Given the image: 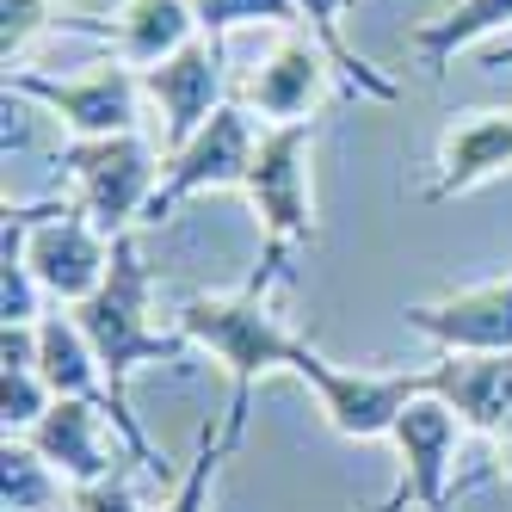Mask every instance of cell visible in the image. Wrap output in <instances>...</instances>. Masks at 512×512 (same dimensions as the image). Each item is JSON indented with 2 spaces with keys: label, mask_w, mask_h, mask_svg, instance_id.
I'll list each match as a JSON object with an SVG mask.
<instances>
[{
  "label": "cell",
  "mask_w": 512,
  "mask_h": 512,
  "mask_svg": "<svg viewBox=\"0 0 512 512\" xmlns=\"http://www.w3.org/2000/svg\"><path fill=\"white\" fill-rule=\"evenodd\" d=\"M309 167H315V118L260 130V149H253L247 186H241L253 216H260V266H253L247 284H241V290H253V297L290 290L297 284V260L321 241Z\"/></svg>",
  "instance_id": "6da1fadb"
},
{
  "label": "cell",
  "mask_w": 512,
  "mask_h": 512,
  "mask_svg": "<svg viewBox=\"0 0 512 512\" xmlns=\"http://www.w3.org/2000/svg\"><path fill=\"white\" fill-rule=\"evenodd\" d=\"M149 297H155V272L149 260H142V241L136 229L112 241V272H105V284L93 290V297L75 309V321L87 327V340L105 364V383H112V395L130 408V377L142 371V364H186L198 346L179 334H167V327H155L149 315Z\"/></svg>",
  "instance_id": "7a4b0ae2"
},
{
  "label": "cell",
  "mask_w": 512,
  "mask_h": 512,
  "mask_svg": "<svg viewBox=\"0 0 512 512\" xmlns=\"http://www.w3.org/2000/svg\"><path fill=\"white\" fill-rule=\"evenodd\" d=\"M56 167L68 179V204H75L99 235L118 241V235L142 229L167 155H161V142L142 136V130L136 136H99V142H75V136H68Z\"/></svg>",
  "instance_id": "3957f363"
},
{
  "label": "cell",
  "mask_w": 512,
  "mask_h": 512,
  "mask_svg": "<svg viewBox=\"0 0 512 512\" xmlns=\"http://www.w3.org/2000/svg\"><path fill=\"white\" fill-rule=\"evenodd\" d=\"M179 334H186L198 352H210L216 364H229L235 383H260L266 371H290V377H297V364L309 352V340L284 327L272 297H253V290L186 297V309H179Z\"/></svg>",
  "instance_id": "277c9868"
},
{
  "label": "cell",
  "mask_w": 512,
  "mask_h": 512,
  "mask_svg": "<svg viewBox=\"0 0 512 512\" xmlns=\"http://www.w3.org/2000/svg\"><path fill=\"white\" fill-rule=\"evenodd\" d=\"M7 99H31L75 136V142H99V136H136L142 130V75L130 62H99L75 81H56V75H38V68H7Z\"/></svg>",
  "instance_id": "5b68a950"
},
{
  "label": "cell",
  "mask_w": 512,
  "mask_h": 512,
  "mask_svg": "<svg viewBox=\"0 0 512 512\" xmlns=\"http://www.w3.org/2000/svg\"><path fill=\"white\" fill-rule=\"evenodd\" d=\"M7 210L19 216V229H25L19 253H25V266L38 272V284L50 290V303L56 309H81L105 284V272H112V235H99L68 198L62 204L56 198L7 204Z\"/></svg>",
  "instance_id": "8992f818"
},
{
  "label": "cell",
  "mask_w": 512,
  "mask_h": 512,
  "mask_svg": "<svg viewBox=\"0 0 512 512\" xmlns=\"http://www.w3.org/2000/svg\"><path fill=\"white\" fill-rule=\"evenodd\" d=\"M297 383H309V395L321 401L327 426L340 438H389L395 420L408 414V401L432 395L426 371H340V364L321 358L315 346L297 364Z\"/></svg>",
  "instance_id": "52a82bcc"
},
{
  "label": "cell",
  "mask_w": 512,
  "mask_h": 512,
  "mask_svg": "<svg viewBox=\"0 0 512 512\" xmlns=\"http://www.w3.org/2000/svg\"><path fill=\"white\" fill-rule=\"evenodd\" d=\"M253 149H260V130H253L247 105H223L186 149H173L167 167H161V186L149 198V216L142 229L155 223H173L179 204H192L198 192H223V186H247V167H253Z\"/></svg>",
  "instance_id": "ba28073f"
},
{
  "label": "cell",
  "mask_w": 512,
  "mask_h": 512,
  "mask_svg": "<svg viewBox=\"0 0 512 512\" xmlns=\"http://www.w3.org/2000/svg\"><path fill=\"white\" fill-rule=\"evenodd\" d=\"M223 87H229V44L216 38H192L179 56H167L161 68L142 75V93H149V112H155V142L161 155L186 149V142L223 112Z\"/></svg>",
  "instance_id": "9c48e42d"
},
{
  "label": "cell",
  "mask_w": 512,
  "mask_h": 512,
  "mask_svg": "<svg viewBox=\"0 0 512 512\" xmlns=\"http://www.w3.org/2000/svg\"><path fill=\"white\" fill-rule=\"evenodd\" d=\"M463 420L445 408L438 395L408 401V414L395 420L389 445L401 457V488H408L414 512H451V488H457V445H463Z\"/></svg>",
  "instance_id": "30bf717a"
},
{
  "label": "cell",
  "mask_w": 512,
  "mask_h": 512,
  "mask_svg": "<svg viewBox=\"0 0 512 512\" xmlns=\"http://www.w3.org/2000/svg\"><path fill=\"white\" fill-rule=\"evenodd\" d=\"M327 75H340L327 50L309 31H278V44L266 50V62L241 81L247 112H260V130L272 124H309L315 105L327 99Z\"/></svg>",
  "instance_id": "8fae6325"
},
{
  "label": "cell",
  "mask_w": 512,
  "mask_h": 512,
  "mask_svg": "<svg viewBox=\"0 0 512 512\" xmlns=\"http://www.w3.org/2000/svg\"><path fill=\"white\" fill-rule=\"evenodd\" d=\"M401 321L426 334L438 352H512V278H488L438 303H414Z\"/></svg>",
  "instance_id": "7c38bea8"
},
{
  "label": "cell",
  "mask_w": 512,
  "mask_h": 512,
  "mask_svg": "<svg viewBox=\"0 0 512 512\" xmlns=\"http://www.w3.org/2000/svg\"><path fill=\"white\" fill-rule=\"evenodd\" d=\"M105 408L93 401H56V408L25 432V445L38 451L68 488H87V482H105L112 469H124V438H105Z\"/></svg>",
  "instance_id": "4fadbf2b"
},
{
  "label": "cell",
  "mask_w": 512,
  "mask_h": 512,
  "mask_svg": "<svg viewBox=\"0 0 512 512\" xmlns=\"http://www.w3.org/2000/svg\"><path fill=\"white\" fill-rule=\"evenodd\" d=\"M432 186H426V204H451L488 179L512 173V105L500 112H463L445 136H438V161H432Z\"/></svg>",
  "instance_id": "5bb4252c"
},
{
  "label": "cell",
  "mask_w": 512,
  "mask_h": 512,
  "mask_svg": "<svg viewBox=\"0 0 512 512\" xmlns=\"http://www.w3.org/2000/svg\"><path fill=\"white\" fill-rule=\"evenodd\" d=\"M426 377L469 432H500L512 420V352H438Z\"/></svg>",
  "instance_id": "9a60e30c"
},
{
  "label": "cell",
  "mask_w": 512,
  "mask_h": 512,
  "mask_svg": "<svg viewBox=\"0 0 512 512\" xmlns=\"http://www.w3.org/2000/svg\"><path fill=\"white\" fill-rule=\"evenodd\" d=\"M68 25L75 31H105V38L118 44V62H130L136 75H149V68L179 56L192 38H204L192 0H124L112 25H87V19H68Z\"/></svg>",
  "instance_id": "2e32d148"
},
{
  "label": "cell",
  "mask_w": 512,
  "mask_h": 512,
  "mask_svg": "<svg viewBox=\"0 0 512 512\" xmlns=\"http://www.w3.org/2000/svg\"><path fill=\"white\" fill-rule=\"evenodd\" d=\"M247 420H253V383H235L223 420H204L198 426V451H192L186 475L173 482V494L161 500V512H210V488H216V475H223V463L241 451Z\"/></svg>",
  "instance_id": "e0dca14e"
},
{
  "label": "cell",
  "mask_w": 512,
  "mask_h": 512,
  "mask_svg": "<svg viewBox=\"0 0 512 512\" xmlns=\"http://www.w3.org/2000/svg\"><path fill=\"white\" fill-rule=\"evenodd\" d=\"M512 25V0H451L438 19H426L414 38H408V50L432 68H445L457 50H475V44H488V38H500V31Z\"/></svg>",
  "instance_id": "ac0fdd59"
},
{
  "label": "cell",
  "mask_w": 512,
  "mask_h": 512,
  "mask_svg": "<svg viewBox=\"0 0 512 512\" xmlns=\"http://www.w3.org/2000/svg\"><path fill=\"white\" fill-rule=\"evenodd\" d=\"M346 7L352 0H297V13H303V31L327 50V62L340 68V81L352 87V93H364V99H401V87H395V75H383L377 62H364L352 44H346Z\"/></svg>",
  "instance_id": "d6986e66"
},
{
  "label": "cell",
  "mask_w": 512,
  "mask_h": 512,
  "mask_svg": "<svg viewBox=\"0 0 512 512\" xmlns=\"http://www.w3.org/2000/svg\"><path fill=\"white\" fill-rule=\"evenodd\" d=\"M68 494L75 488H68L25 438H7V445H0V500H7V512H50Z\"/></svg>",
  "instance_id": "ffe728a7"
},
{
  "label": "cell",
  "mask_w": 512,
  "mask_h": 512,
  "mask_svg": "<svg viewBox=\"0 0 512 512\" xmlns=\"http://www.w3.org/2000/svg\"><path fill=\"white\" fill-rule=\"evenodd\" d=\"M198 13V31L216 44H229V31L241 25H278V31H303V13L297 0H192Z\"/></svg>",
  "instance_id": "44dd1931"
},
{
  "label": "cell",
  "mask_w": 512,
  "mask_h": 512,
  "mask_svg": "<svg viewBox=\"0 0 512 512\" xmlns=\"http://www.w3.org/2000/svg\"><path fill=\"white\" fill-rule=\"evenodd\" d=\"M50 408H56V389L44 383V371H0V426H7V438H25Z\"/></svg>",
  "instance_id": "7402d4cb"
},
{
  "label": "cell",
  "mask_w": 512,
  "mask_h": 512,
  "mask_svg": "<svg viewBox=\"0 0 512 512\" xmlns=\"http://www.w3.org/2000/svg\"><path fill=\"white\" fill-rule=\"evenodd\" d=\"M44 303H50V290L25 266V253H0V315H7V327H38L50 315Z\"/></svg>",
  "instance_id": "603a6c76"
},
{
  "label": "cell",
  "mask_w": 512,
  "mask_h": 512,
  "mask_svg": "<svg viewBox=\"0 0 512 512\" xmlns=\"http://www.w3.org/2000/svg\"><path fill=\"white\" fill-rule=\"evenodd\" d=\"M56 25V0H0V62L19 68V56Z\"/></svg>",
  "instance_id": "cb8c5ba5"
},
{
  "label": "cell",
  "mask_w": 512,
  "mask_h": 512,
  "mask_svg": "<svg viewBox=\"0 0 512 512\" xmlns=\"http://www.w3.org/2000/svg\"><path fill=\"white\" fill-rule=\"evenodd\" d=\"M68 500H75V512H142V494H136V482H130L124 469H112L105 482L75 488Z\"/></svg>",
  "instance_id": "d4e9b609"
},
{
  "label": "cell",
  "mask_w": 512,
  "mask_h": 512,
  "mask_svg": "<svg viewBox=\"0 0 512 512\" xmlns=\"http://www.w3.org/2000/svg\"><path fill=\"white\" fill-rule=\"evenodd\" d=\"M494 445H500V475H506V482H512V420L494 432Z\"/></svg>",
  "instance_id": "484cf974"
},
{
  "label": "cell",
  "mask_w": 512,
  "mask_h": 512,
  "mask_svg": "<svg viewBox=\"0 0 512 512\" xmlns=\"http://www.w3.org/2000/svg\"><path fill=\"white\" fill-rule=\"evenodd\" d=\"M408 506H414V500H408V488H401V482H395V494H389V500H383L377 512H408Z\"/></svg>",
  "instance_id": "4316f807"
},
{
  "label": "cell",
  "mask_w": 512,
  "mask_h": 512,
  "mask_svg": "<svg viewBox=\"0 0 512 512\" xmlns=\"http://www.w3.org/2000/svg\"><path fill=\"white\" fill-rule=\"evenodd\" d=\"M50 512H75V500H62V506H50Z\"/></svg>",
  "instance_id": "83f0119b"
},
{
  "label": "cell",
  "mask_w": 512,
  "mask_h": 512,
  "mask_svg": "<svg viewBox=\"0 0 512 512\" xmlns=\"http://www.w3.org/2000/svg\"><path fill=\"white\" fill-rule=\"evenodd\" d=\"M506 62H512V50H506Z\"/></svg>",
  "instance_id": "f1b7e54d"
}]
</instances>
